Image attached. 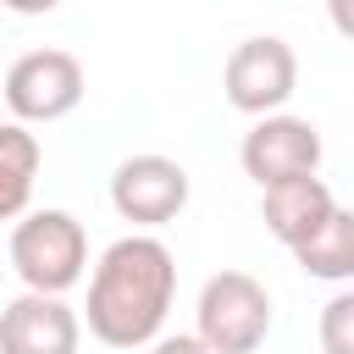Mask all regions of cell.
I'll return each mask as SVG.
<instances>
[{"label":"cell","mask_w":354,"mask_h":354,"mask_svg":"<svg viewBox=\"0 0 354 354\" xmlns=\"http://www.w3.org/2000/svg\"><path fill=\"white\" fill-rule=\"evenodd\" d=\"M111 205L133 227H166L188 205V171L171 155H127L111 171Z\"/></svg>","instance_id":"obj_6"},{"label":"cell","mask_w":354,"mask_h":354,"mask_svg":"<svg viewBox=\"0 0 354 354\" xmlns=\"http://www.w3.org/2000/svg\"><path fill=\"white\" fill-rule=\"evenodd\" d=\"M11 266L28 282V293H66L83 282L88 266V232L72 210H33L11 227Z\"/></svg>","instance_id":"obj_2"},{"label":"cell","mask_w":354,"mask_h":354,"mask_svg":"<svg viewBox=\"0 0 354 354\" xmlns=\"http://www.w3.org/2000/svg\"><path fill=\"white\" fill-rule=\"evenodd\" d=\"M299 271L304 277H321V282H354V210H332L299 249H293Z\"/></svg>","instance_id":"obj_10"},{"label":"cell","mask_w":354,"mask_h":354,"mask_svg":"<svg viewBox=\"0 0 354 354\" xmlns=\"http://www.w3.org/2000/svg\"><path fill=\"white\" fill-rule=\"evenodd\" d=\"M88 77H83V61L72 50H28L11 61L0 94L11 105V116L28 127V122H61L66 111H77Z\"/></svg>","instance_id":"obj_5"},{"label":"cell","mask_w":354,"mask_h":354,"mask_svg":"<svg viewBox=\"0 0 354 354\" xmlns=\"http://www.w3.org/2000/svg\"><path fill=\"white\" fill-rule=\"evenodd\" d=\"M221 88H227V105L232 111H243L254 122L260 116H277L293 100V88H299V55H293V44L288 39H271V33L232 44V55L221 66Z\"/></svg>","instance_id":"obj_4"},{"label":"cell","mask_w":354,"mask_h":354,"mask_svg":"<svg viewBox=\"0 0 354 354\" xmlns=\"http://www.w3.org/2000/svg\"><path fill=\"white\" fill-rule=\"evenodd\" d=\"M199 343L210 354H254L271 332V293L249 277V271H216L199 288Z\"/></svg>","instance_id":"obj_3"},{"label":"cell","mask_w":354,"mask_h":354,"mask_svg":"<svg viewBox=\"0 0 354 354\" xmlns=\"http://www.w3.org/2000/svg\"><path fill=\"white\" fill-rule=\"evenodd\" d=\"M39 160H44L39 138H33L22 122H0V221H11V216L28 210Z\"/></svg>","instance_id":"obj_11"},{"label":"cell","mask_w":354,"mask_h":354,"mask_svg":"<svg viewBox=\"0 0 354 354\" xmlns=\"http://www.w3.org/2000/svg\"><path fill=\"white\" fill-rule=\"evenodd\" d=\"M83 321L55 293H22L0 310V354H77Z\"/></svg>","instance_id":"obj_8"},{"label":"cell","mask_w":354,"mask_h":354,"mask_svg":"<svg viewBox=\"0 0 354 354\" xmlns=\"http://www.w3.org/2000/svg\"><path fill=\"white\" fill-rule=\"evenodd\" d=\"M326 17H332V28L354 44V0H326Z\"/></svg>","instance_id":"obj_14"},{"label":"cell","mask_w":354,"mask_h":354,"mask_svg":"<svg viewBox=\"0 0 354 354\" xmlns=\"http://www.w3.org/2000/svg\"><path fill=\"white\" fill-rule=\"evenodd\" d=\"M177 293V260L155 232L116 238L88 277V332L105 348H144L160 337Z\"/></svg>","instance_id":"obj_1"},{"label":"cell","mask_w":354,"mask_h":354,"mask_svg":"<svg viewBox=\"0 0 354 354\" xmlns=\"http://www.w3.org/2000/svg\"><path fill=\"white\" fill-rule=\"evenodd\" d=\"M238 160H243V171L260 188L288 183V177H315V166H321V133H315V122L277 111V116H260L243 133Z\"/></svg>","instance_id":"obj_7"},{"label":"cell","mask_w":354,"mask_h":354,"mask_svg":"<svg viewBox=\"0 0 354 354\" xmlns=\"http://www.w3.org/2000/svg\"><path fill=\"white\" fill-rule=\"evenodd\" d=\"M321 354H354V288L332 293L321 304Z\"/></svg>","instance_id":"obj_12"},{"label":"cell","mask_w":354,"mask_h":354,"mask_svg":"<svg viewBox=\"0 0 354 354\" xmlns=\"http://www.w3.org/2000/svg\"><path fill=\"white\" fill-rule=\"evenodd\" d=\"M149 354H210V348H205L194 332H177V337H155Z\"/></svg>","instance_id":"obj_13"},{"label":"cell","mask_w":354,"mask_h":354,"mask_svg":"<svg viewBox=\"0 0 354 354\" xmlns=\"http://www.w3.org/2000/svg\"><path fill=\"white\" fill-rule=\"evenodd\" d=\"M6 11H17V17H44V11H55L61 0H0Z\"/></svg>","instance_id":"obj_15"},{"label":"cell","mask_w":354,"mask_h":354,"mask_svg":"<svg viewBox=\"0 0 354 354\" xmlns=\"http://www.w3.org/2000/svg\"><path fill=\"white\" fill-rule=\"evenodd\" d=\"M332 210H337V199H332V188H326L321 177H288V183L260 188V221H266V232H271L277 243H288V249H299Z\"/></svg>","instance_id":"obj_9"}]
</instances>
